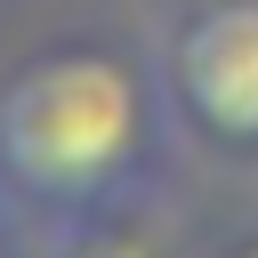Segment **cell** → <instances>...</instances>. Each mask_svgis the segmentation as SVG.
I'll return each mask as SVG.
<instances>
[{"label": "cell", "instance_id": "5", "mask_svg": "<svg viewBox=\"0 0 258 258\" xmlns=\"http://www.w3.org/2000/svg\"><path fill=\"white\" fill-rule=\"evenodd\" d=\"M169 8H194V0H169Z\"/></svg>", "mask_w": 258, "mask_h": 258}, {"label": "cell", "instance_id": "2", "mask_svg": "<svg viewBox=\"0 0 258 258\" xmlns=\"http://www.w3.org/2000/svg\"><path fill=\"white\" fill-rule=\"evenodd\" d=\"M153 81L185 137H202L218 153H258V0L169 8Z\"/></svg>", "mask_w": 258, "mask_h": 258}, {"label": "cell", "instance_id": "6", "mask_svg": "<svg viewBox=\"0 0 258 258\" xmlns=\"http://www.w3.org/2000/svg\"><path fill=\"white\" fill-rule=\"evenodd\" d=\"M0 202H8V185H0Z\"/></svg>", "mask_w": 258, "mask_h": 258}, {"label": "cell", "instance_id": "1", "mask_svg": "<svg viewBox=\"0 0 258 258\" xmlns=\"http://www.w3.org/2000/svg\"><path fill=\"white\" fill-rule=\"evenodd\" d=\"M161 81L121 48H40L0 81V185L48 234L145 194L161 153Z\"/></svg>", "mask_w": 258, "mask_h": 258}, {"label": "cell", "instance_id": "4", "mask_svg": "<svg viewBox=\"0 0 258 258\" xmlns=\"http://www.w3.org/2000/svg\"><path fill=\"white\" fill-rule=\"evenodd\" d=\"M226 258H258V242H234V250H226Z\"/></svg>", "mask_w": 258, "mask_h": 258}, {"label": "cell", "instance_id": "3", "mask_svg": "<svg viewBox=\"0 0 258 258\" xmlns=\"http://www.w3.org/2000/svg\"><path fill=\"white\" fill-rule=\"evenodd\" d=\"M48 258H169L137 218H129V202L121 210H89V218H73V226H56V250Z\"/></svg>", "mask_w": 258, "mask_h": 258}]
</instances>
